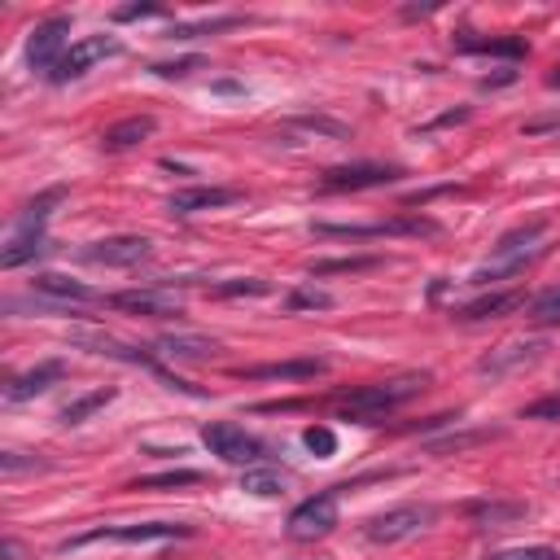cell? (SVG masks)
Segmentation results:
<instances>
[{
	"label": "cell",
	"mask_w": 560,
	"mask_h": 560,
	"mask_svg": "<svg viewBox=\"0 0 560 560\" xmlns=\"http://www.w3.org/2000/svg\"><path fill=\"white\" fill-rule=\"evenodd\" d=\"M424 385H429V372H398V376H385V381L346 389L337 398V416L341 420H359V424H376L389 411H398L407 398H416Z\"/></svg>",
	"instance_id": "1"
},
{
	"label": "cell",
	"mask_w": 560,
	"mask_h": 560,
	"mask_svg": "<svg viewBox=\"0 0 560 560\" xmlns=\"http://www.w3.org/2000/svg\"><path fill=\"white\" fill-rule=\"evenodd\" d=\"M542 236H547V219H529V223L512 228L508 236H499L490 262H481V267L472 271V280H477V284H490V280H503V276L525 271L534 258H542V249H547Z\"/></svg>",
	"instance_id": "2"
},
{
	"label": "cell",
	"mask_w": 560,
	"mask_h": 560,
	"mask_svg": "<svg viewBox=\"0 0 560 560\" xmlns=\"http://www.w3.org/2000/svg\"><path fill=\"white\" fill-rule=\"evenodd\" d=\"M192 525H175V521H144V525H101L88 534H74L61 542V551H79L92 542H171V538H188Z\"/></svg>",
	"instance_id": "3"
},
{
	"label": "cell",
	"mask_w": 560,
	"mask_h": 560,
	"mask_svg": "<svg viewBox=\"0 0 560 560\" xmlns=\"http://www.w3.org/2000/svg\"><path fill=\"white\" fill-rule=\"evenodd\" d=\"M337 490H341V486L302 499V503L289 512V538H298V542H315V538L332 534V529H337Z\"/></svg>",
	"instance_id": "4"
},
{
	"label": "cell",
	"mask_w": 560,
	"mask_h": 560,
	"mask_svg": "<svg viewBox=\"0 0 560 560\" xmlns=\"http://www.w3.org/2000/svg\"><path fill=\"white\" fill-rule=\"evenodd\" d=\"M201 442L210 446V455H219L223 464H258L262 459V442L249 438L241 424L232 420H210L201 429Z\"/></svg>",
	"instance_id": "5"
},
{
	"label": "cell",
	"mask_w": 560,
	"mask_h": 560,
	"mask_svg": "<svg viewBox=\"0 0 560 560\" xmlns=\"http://www.w3.org/2000/svg\"><path fill=\"white\" fill-rule=\"evenodd\" d=\"M398 175H402L398 166L350 162V166H332V171H324L319 188H324V192H359V188H385V184H394Z\"/></svg>",
	"instance_id": "6"
},
{
	"label": "cell",
	"mask_w": 560,
	"mask_h": 560,
	"mask_svg": "<svg viewBox=\"0 0 560 560\" xmlns=\"http://www.w3.org/2000/svg\"><path fill=\"white\" fill-rule=\"evenodd\" d=\"M429 521H433V508H420V503H402V508H389V512L372 516L363 534H368L372 542H398V538H411V534H420Z\"/></svg>",
	"instance_id": "7"
},
{
	"label": "cell",
	"mask_w": 560,
	"mask_h": 560,
	"mask_svg": "<svg viewBox=\"0 0 560 560\" xmlns=\"http://www.w3.org/2000/svg\"><path fill=\"white\" fill-rule=\"evenodd\" d=\"M122 52V44L118 39H109V35H88V39H79V44H70L66 48V57L57 61V70L48 74L52 83H66V79H79L88 66H96V61H105V57H118Z\"/></svg>",
	"instance_id": "8"
},
{
	"label": "cell",
	"mask_w": 560,
	"mask_h": 560,
	"mask_svg": "<svg viewBox=\"0 0 560 560\" xmlns=\"http://www.w3.org/2000/svg\"><path fill=\"white\" fill-rule=\"evenodd\" d=\"M109 306L131 311V315H149V319H175V315H184V302H179L166 284H153V289H122V293L109 298Z\"/></svg>",
	"instance_id": "9"
},
{
	"label": "cell",
	"mask_w": 560,
	"mask_h": 560,
	"mask_svg": "<svg viewBox=\"0 0 560 560\" xmlns=\"http://www.w3.org/2000/svg\"><path fill=\"white\" fill-rule=\"evenodd\" d=\"M66 31H70V18H48L31 31V39H26L31 70H48V74L57 70V61L66 57Z\"/></svg>",
	"instance_id": "10"
},
{
	"label": "cell",
	"mask_w": 560,
	"mask_h": 560,
	"mask_svg": "<svg viewBox=\"0 0 560 560\" xmlns=\"http://www.w3.org/2000/svg\"><path fill=\"white\" fill-rule=\"evenodd\" d=\"M319 236H346V241H363V236H429L438 232L429 219H389V223H315Z\"/></svg>",
	"instance_id": "11"
},
{
	"label": "cell",
	"mask_w": 560,
	"mask_h": 560,
	"mask_svg": "<svg viewBox=\"0 0 560 560\" xmlns=\"http://www.w3.org/2000/svg\"><path fill=\"white\" fill-rule=\"evenodd\" d=\"M149 254H153L149 236H105V241H92L83 249V258L96 262V267H136Z\"/></svg>",
	"instance_id": "12"
},
{
	"label": "cell",
	"mask_w": 560,
	"mask_h": 560,
	"mask_svg": "<svg viewBox=\"0 0 560 560\" xmlns=\"http://www.w3.org/2000/svg\"><path fill=\"white\" fill-rule=\"evenodd\" d=\"M232 201H241L236 188H223V184H197V188H179V192L166 201V210H171L175 219H188V214L219 210V206H232Z\"/></svg>",
	"instance_id": "13"
},
{
	"label": "cell",
	"mask_w": 560,
	"mask_h": 560,
	"mask_svg": "<svg viewBox=\"0 0 560 560\" xmlns=\"http://www.w3.org/2000/svg\"><path fill=\"white\" fill-rule=\"evenodd\" d=\"M350 131L324 114H302V118H289L280 122L276 131V144H306V140H346Z\"/></svg>",
	"instance_id": "14"
},
{
	"label": "cell",
	"mask_w": 560,
	"mask_h": 560,
	"mask_svg": "<svg viewBox=\"0 0 560 560\" xmlns=\"http://www.w3.org/2000/svg\"><path fill=\"white\" fill-rule=\"evenodd\" d=\"M31 289H35L39 298H48L52 306L96 302V289H88V284H79V280H70V276H57V271H39V276L31 280Z\"/></svg>",
	"instance_id": "15"
},
{
	"label": "cell",
	"mask_w": 560,
	"mask_h": 560,
	"mask_svg": "<svg viewBox=\"0 0 560 560\" xmlns=\"http://www.w3.org/2000/svg\"><path fill=\"white\" fill-rule=\"evenodd\" d=\"M538 350H542V341H503L499 350H490V354L477 363V372H481V376H503V372H512V368H521V363H534Z\"/></svg>",
	"instance_id": "16"
},
{
	"label": "cell",
	"mask_w": 560,
	"mask_h": 560,
	"mask_svg": "<svg viewBox=\"0 0 560 560\" xmlns=\"http://www.w3.org/2000/svg\"><path fill=\"white\" fill-rule=\"evenodd\" d=\"M328 363L324 359H284V363H258V368H241L236 376H249V381H311L319 376Z\"/></svg>",
	"instance_id": "17"
},
{
	"label": "cell",
	"mask_w": 560,
	"mask_h": 560,
	"mask_svg": "<svg viewBox=\"0 0 560 560\" xmlns=\"http://www.w3.org/2000/svg\"><path fill=\"white\" fill-rule=\"evenodd\" d=\"M153 118L149 114H136V118H122V122H114V127H105L101 131V149H109V153H122V149H136L140 140H149L153 136Z\"/></svg>",
	"instance_id": "18"
},
{
	"label": "cell",
	"mask_w": 560,
	"mask_h": 560,
	"mask_svg": "<svg viewBox=\"0 0 560 560\" xmlns=\"http://www.w3.org/2000/svg\"><path fill=\"white\" fill-rule=\"evenodd\" d=\"M61 197H66V188H44L39 197H31L18 214V223H13V236H44V223H48V214Z\"/></svg>",
	"instance_id": "19"
},
{
	"label": "cell",
	"mask_w": 560,
	"mask_h": 560,
	"mask_svg": "<svg viewBox=\"0 0 560 560\" xmlns=\"http://www.w3.org/2000/svg\"><path fill=\"white\" fill-rule=\"evenodd\" d=\"M219 341L214 337H197V332H166L158 341V354L166 359H188V363H201V359H214Z\"/></svg>",
	"instance_id": "20"
},
{
	"label": "cell",
	"mask_w": 560,
	"mask_h": 560,
	"mask_svg": "<svg viewBox=\"0 0 560 560\" xmlns=\"http://www.w3.org/2000/svg\"><path fill=\"white\" fill-rule=\"evenodd\" d=\"M61 363L57 359H48V363H39V368H31V372H22V376H13L9 381V389H4V398L9 402H22V398H35V394H44L48 385H57L61 381Z\"/></svg>",
	"instance_id": "21"
},
{
	"label": "cell",
	"mask_w": 560,
	"mask_h": 560,
	"mask_svg": "<svg viewBox=\"0 0 560 560\" xmlns=\"http://www.w3.org/2000/svg\"><path fill=\"white\" fill-rule=\"evenodd\" d=\"M464 512H468V521H472L477 529H503V525H512V521H521V516H525V503H499V499H477V503H468Z\"/></svg>",
	"instance_id": "22"
},
{
	"label": "cell",
	"mask_w": 560,
	"mask_h": 560,
	"mask_svg": "<svg viewBox=\"0 0 560 560\" xmlns=\"http://www.w3.org/2000/svg\"><path fill=\"white\" fill-rule=\"evenodd\" d=\"M516 306H525V293H486V298H477V302H468V306H459L455 311V319H464V324H477V319H494V315H508V311H516Z\"/></svg>",
	"instance_id": "23"
},
{
	"label": "cell",
	"mask_w": 560,
	"mask_h": 560,
	"mask_svg": "<svg viewBox=\"0 0 560 560\" xmlns=\"http://www.w3.org/2000/svg\"><path fill=\"white\" fill-rule=\"evenodd\" d=\"M455 48L459 52H490V57H525V39L508 35V39H472L468 31L455 35Z\"/></svg>",
	"instance_id": "24"
},
{
	"label": "cell",
	"mask_w": 560,
	"mask_h": 560,
	"mask_svg": "<svg viewBox=\"0 0 560 560\" xmlns=\"http://www.w3.org/2000/svg\"><path fill=\"white\" fill-rule=\"evenodd\" d=\"M39 254H48V236H13L9 249L0 254V267H22V262H31Z\"/></svg>",
	"instance_id": "25"
},
{
	"label": "cell",
	"mask_w": 560,
	"mask_h": 560,
	"mask_svg": "<svg viewBox=\"0 0 560 560\" xmlns=\"http://www.w3.org/2000/svg\"><path fill=\"white\" fill-rule=\"evenodd\" d=\"M241 490H245V494H258V499H276V494H284V472L249 468V472L241 477Z\"/></svg>",
	"instance_id": "26"
},
{
	"label": "cell",
	"mask_w": 560,
	"mask_h": 560,
	"mask_svg": "<svg viewBox=\"0 0 560 560\" xmlns=\"http://www.w3.org/2000/svg\"><path fill=\"white\" fill-rule=\"evenodd\" d=\"M197 481H201V472H192V468H175V472L140 477V481H131V490H179V486H197Z\"/></svg>",
	"instance_id": "27"
},
{
	"label": "cell",
	"mask_w": 560,
	"mask_h": 560,
	"mask_svg": "<svg viewBox=\"0 0 560 560\" xmlns=\"http://www.w3.org/2000/svg\"><path fill=\"white\" fill-rule=\"evenodd\" d=\"M109 398H114V389H92V394L66 402V407H61V424H79V420H88V416H92L96 407H105Z\"/></svg>",
	"instance_id": "28"
},
{
	"label": "cell",
	"mask_w": 560,
	"mask_h": 560,
	"mask_svg": "<svg viewBox=\"0 0 560 560\" xmlns=\"http://www.w3.org/2000/svg\"><path fill=\"white\" fill-rule=\"evenodd\" d=\"M372 267H381V258H376V254H359V258H328V262H315V267H311V276H332V271H372Z\"/></svg>",
	"instance_id": "29"
},
{
	"label": "cell",
	"mask_w": 560,
	"mask_h": 560,
	"mask_svg": "<svg viewBox=\"0 0 560 560\" xmlns=\"http://www.w3.org/2000/svg\"><path fill=\"white\" fill-rule=\"evenodd\" d=\"M529 319H534V324H556V319H560V289L538 293V298L529 302Z\"/></svg>",
	"instance_id": "30"
},
{
	"label": "cell",
	"mask_w": 560,
	"mask_h": 560,
	"mask_svg": "<svg viewBox=\"0 0 560 560\" xmlns=\"http://www.w3.org/2000/svg\"><path fill=\"white\" fill-rule=\"evenodd\" d=\"M486 560H560V551L556 547H503V551H490Z\"/></svg>",
	"instance_id": "31"
},
{
	"label": "cell",
	"mask_w": 560,
	"mask_h": 560,
	"mask_svg": "<svg viewBox=\"0 0 560 560\" xmlns=\"http://www.w3.org/2000/svg\"><path fill=\"white\" fill-rule=\"evenodd\" d=\"M214 298H241V293H267V280H228V284H210Z\"/></svg>",
	"instance_id": "32"
},
{
	"label": "cell",
	"mask_w": 560,
	"mask_h": 560,
	"mask_svg": "<svg viewBox=\"0 0 560 560\" xmlns=\"http://www.w3.org/2000/svg\"><path fill=\"white\" fill-rule=\"evenodd\" d=\"M486 438H494V429H477V433H459V438H446V442H429V451H433V455H442V451H464V446L486 442Z\"/></svg>",
	"instance_id": "33"
},
{
	"label": "cell",
	"mask_w": 560,
	"mask_h": 560,
	"mask_svg": "<svg viewBox=\"0 0 560 560\" xmlns=\"http://www.w3.org/2000/svg\"><path fill=\"white\" fill-rule=\"evenodd\" d=\"M236 26V18H214V22H197V26H179L171 31V39H192V35H214V31H228Z\"/></svg>",
	"instance_id": "34"
},
{
	"label": "cell",
	"mask_w": 560,
	"mask_h": 560,
	"mask_svg": "<svg viewBox=\"0 0 560 560\" xmlns=\"http://www.w3.org/2000/svg\"><path fill=\"white\" fill-rule=\"evenodd\" d=\"M192 70H201V57H184V61H158V66H153V74H162V79H184V74H192Z\"/></svg>",
	"instance_id": "35"
},
{
	"label": "cell",
	"mask_w": 560,
	"mask_h": 560,
	"mask_svg": "<svg viewBox=\"0 0 560 560\" xmlns=\"http://www.w3.org/2000/svg\"><path fill=\"white\" fill-rule=\"evenodd\" d=\"M302 442H306L315 455H324V459L337 451V438H332V429H306V433H302Z\"/></svg>",
	"instance_id": "36"
},
{
	"label": "cell",
	"mask_w": 560,
	"mask_h": 560,
	"mask_svg": "<svg viewBox=\"0 0 560 560\" xmlns=\"http://www.w3.org/2000/svg\"><path fill=\"white\" fill-rule=\"evenodd\" d=\"M525 420H560V394H547L525 407Z\"/></svg>",
	"instance_id": "37"
},
{
	"label": "cell",
	"mask_w": 560,
	"mask_h": 560,
	"mask_svg": "<svg viewBox=\"0 0 560 560\" xmlns=\"http://www.w3.org/2000/svg\"><path fill=\"white\" fill-rule=\"evenodd\" d=\"M302 306H332V298L328 293H319V289H298V293H289V311H302Z\"/></svg>",
	"instance_id": "38"
},
{
	"label": "cell",
	"mask_w": 560,
	"mask_h": 560,
	"mask_svg": "<svg viewBox=\"0 0 560 560\" xmlns=\"http://www.w3.org/2000/svg\"><path fill=\"white\" fill-rule=\"evenodd\" d=\"M521 131L525 136H560V118H529Z\"/></svg>",
	"instance_id": "39"
},
{
	"label": "cell",
	"mask_w": 560,
	"mask_h": 560,
	"mask_svg": "<svg viewBox=\"0 0 560 560\" xmlns=\"http://www.w3.org/2000/svg\"><path fill=\"white\" fill-rule=\"evenodd\" d=\"M149 13H162V9H158V4H127V9H118L114 18H118V22H131V18H149Z\"/></svg>",
	"instance_id": "40"
},
{
	"label": "cell",
	"mask_w": 560,
	"mask_h": 560,
	"mask_svg": "<svg viewBox=\"0 0 560 560\" xmlns=\"http://www.w3.org/2000/svg\"><path fill=\"white\" fill-rule=\"evenodd\" d=\"M464 118H468V109H451V114H442V118L424 122V127H420V136H424V131H433V127H451V122H464Z\"/></svg>",
	"instance_id": "41"
},
{
	"label": "cell",
	"mask_w": 560,
	"mask_h": 560,
	"mask_svg": "<svg viewBox=\"0 0 560 560\" xmlns=\"http://www.w3.org/2000/svg\"><path fill=\"white\" fill-rule=\"evenodd\" d=\"M547 88H560V61L551 66V74H547Z\"/></svg>",
	"instance_id": "42"
}]
</instances>
